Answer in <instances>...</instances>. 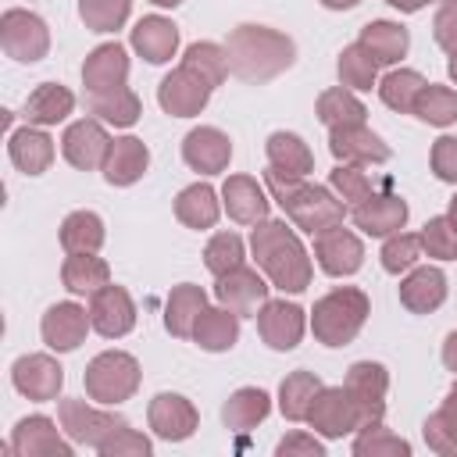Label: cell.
I'll list each match as a JSON object with an SVG mask.
<instances>
[{"instance_id": "484cf974", "label": "cell", "mask_w": 457, "mask_h": 457, "mask_svg": "<svg viewBox=\"0 0 457 457\" xmlns=\"http://www.w3.org/2000/svg\"><path fill=\"white\" fill-rule=\"evenodd\" d=\"M446 300V275L436 264H414L400 282V303L411 314H432Z\"/></svg>"}, {"instance_id": "6da1fadb", "label": "cell", "mask_w": 457, "mask_h": 457, "mask_svg": "<svg viewBox=\"0 0 457 457\" xmlns=\"http://www.w3.org/2000/svg\"><path fill=\"white\" fill-rule=\"evenodd\" d=\"M250 250H253L257 268L268 275V282L275 289L303 293L311 286V275H314L311 253L286 221H278V218L257 221L253 232H250Z\"/></svg>"}, {"instance_id": "11a10c76", "label": "cell", "mask_w": 457, "mask_h": 457, "mask_svg": "<svg viewBox=\"0 0 457 457\" xmlns=\"http://www.w3.org/2000/svg\"><path fill=\"white\" fill-rule=\"evenodd\" d=\"M432 39H436L446 54L457 50V0H443V4H439L436 18H432Z\"/></svg>"}, {"instance_id": "1f68e13d", "label": "cell", "mask_w": 457, "mask_h": 457, "mask_svg": "<svg viewBox=\"0 0 457 457\" xmlns=\"http://www.w3.org/2000/svg\"><path fill=\"white\" fill-rule=\"evenodd\" d=\"M221 211H225V207H221L218 193H214L207 182H193V186H186V189L175 196V218H179L186 228H196V232L214 228V221H218Z\"/></svg>"}, {"instance_id": "e0dca14e", "label": "cell", "mask_w": 457, "mask_h": 457, "mask_svg": "<svg viewBox=\"0 0 457 457\" xmlns=\"http://www.w3.org/2000/svg\"><path fill=\"white\" fill-rule=\"evenodd\" d=\"M146 421L154 428L157 439L164 443H182L196 432L200 425V414L193 407V400H186L182 393H157L146 407Z\"/></svg>"}, {"instance_id": "b9f144b4", "label": "cell", "mask_w": 457, "mask_h": 457, "mask_svg": "<svg viewBox=\"0 0 457 457\" xmlns=\"http://www.w3.org/2000/svg\"><path fill=\"white\" fill-rule=\"evenodd\" d=\"M425 75L414 71V68H393L382 82H378V96L389 111L396 114H414V104H418V93L425 89Z\"/></svg>"}, {"instance_id": "6125c7cd", "label": "cell", "mask_w": 457, "mask_h": 457, "mask_svg": "<svg viewBox=\"0 0 457 457\" xmlns=\"http://www.w3.org/2000/svg\"><path fill=\"white\" fill-rule=\"evenodd\" d=\"M446 71H450V79H453V82H457V50H453V54H450V64H446Z\"/></svg>"}, {"instance_id": "d6a6232c", "label": "cell", "mask_w": 457, "mask_h": 457, "mask_svg": "<svg viewBox=\"0 0 457 457\" xmlns=\"http://www.w3.org/2000/svg\"><path fill=\"white\" fill-rule=\"evenodd\" d=\"M378 64H396V61H403V54H407V46H411V36H407V29L400 25V21H386V18H378V21H368L364 29H361V39H357Z\"/></svg>"}, {"instance_id": "4dcf8cb0", "label": "cell", "mask_w": 457, "mask_h": 457, "mask_svg": "<svg viewBox=\"0 0 457 457\" xmlns=\"http://www.w3.org/2000/svg\"><path fill=\"white\" fill-rule=\"evenodd\" d=\"M207 307V293L204 286H193V282H182L168 293L164 300V328L179 339H193V325L200 318V311Z\"/></svg>"}, {"instance_id": "e575fe53", "label": "cell", "mask_w": 457, "mask_h": 457, "mask_svg": "<svg viewBox=\"0 0 457 457\" xmlns=\"http://www.w3.org/2000/svg\"><path fill=\"white\" fill-rule=\"evenodd\" d=\"M89 114L104 125H114V129H129L139 121L143 114V104L139 96L129 89V86H118V89H107V93H89Z\"/></svg>"}, {"instance_id": "8d00e7d4", "label": "cell", "mask_w": 457, "mask_h": 457, "mask_svg": "<svg viewBox=\"0 0 457 457\" xmlns=\"http://www.w3.org/2000/svg\"><path fill=\"white\" fill-rule=\"evenodd\" d=\"M61 282L75 296H93L100 286L111 282V268L96 253H68L61 264Z\"/></svg>"}, {"instance_id": "8992f818", "label": "cell", "mask_w": 457, "mask_h": 457, "mask_svg": "<svg viewBox=\"0 0 457 457\" xmlns=\"http://www.w3.org/2000/svg\"><path fill=\"white\" fill-rule=\"evenodd\" d=\"M0 46L7 57L21 61V64H36L50 50V29L36 11L7 7L0 14Z\"/></svg>"}, {"instance_id": "d4e9b609", "label": "cell", "mask_w": 457, "mask_h": 457, "mask_svg": "<svg viewBox=\"0 0 457 457\" xmlns=\"http://www.w3.org/2000/svg\"><path fill=\"white\" fill-rule=\"evenodd\" d=\"M129 79V54L121 43H100L89 50L86 64H82V86L89 93H107L125 86Z\"/></svg>"}, {"instance_id": "74e56055", "label": "cell", "mask_w": 457, "mask_h": 457, "mask_svg": "<svg viewBox=\"0 0 457 457\" xmlns=\"http://www.w3.org/2000/svg\"><path fill=\"white\" fill-rule=\"evenodd\" d=\"M61 246L68 253H96L107 239L104 232V218L96 211H71L64 221H61V232H57Z\"/></svg>"}, {"instance_id": "816d5d0a", "label": "cell", "mask_w": 457, "mask_h": 457, "mask_svg": "<svg viewBox=\"0 0 457 457\" xmlns=\"http://www.w3.org/2000/svg\"><path fill=\"white\" fill-rule=\"evenodd\" d=\"M418 236H421V253H428L436 261H453L457 257V232H453V225H450L446 214L428 218Z\"/></svg>"}, {"instance_id": "f546056e", "label": "cell", "mask_w": 457, "mask_h": 457, "mask_svg": "<svg viewBox=\"0 0 457 457\" xmlns=\"http://www.w3.org/2000/svg\"><path fill=\"white\" fill-rule=\"evenodd\" d=\"M71 111H75V93L61 82H43L25 100V121L39 125V129H50V125L64 121Z\"/></svg>"}, {"instance_id": "603a6c76", "label": "cell", "mask_w": 457, "mask_h": 457, "mask_svg": "<svg viewBox=\"0 0 457 457\" xmlns=\"http://www.w3.org/2000/svg\"><path fill=\"white\" fill-rule=\"evenodd\" d=\"M407 200L396 196V193H371L368 200H361L353 207V225L364 232V236H393L407 225Z\"/></svg>"}, {"instance_id": "ee69618b", "label": "cell", "mask_w": 457, "mask_h": 457, "mask_svg": "<svg viewBox=\"0 0 457 457\" xmlns=\"http://www.w3.org/2000/svg\"><path fill=\"white\" fill-rule=\"evenodd\" d=\"M414 118H421L425 125H436V129H446V125H453V121H457V89L428 82V86L418 93V104H414Z\"/></svg>"}, {"instance_id": "c3c4849f", "label": "cell", "mask_w": 457, "mask_h": 457, "mask_svg": "<svg viewBox=\"0 0 457 457\" xmlns=\"http://www.w3.org/2000/svg\"><path fill=\"white\" fill-rule=\"evenodd\" d=\"M328 186H332V193H336L346 207H357L361 200H368V196L375 193V182L368 179V171H364L361 164H343V161L328 171Z\"/></svg>"}, {"instance_id": "5bb4252c", "label": "cell", "mask_w": 457, "mask_h": 457, "mask_svg": "<svg viewBox=\"0 0 457 457\" xmlns=\"http://www.w3.org/2000/svg\"><path fill=\"white\" fill-rule=\"evenodd\" d=\"M11 382L21 396H29L36 403H50V400H57V393L64 386V368L50 353H25L11 364Z\"/></svg>"}, {"instance_id": "44dd1931", "label": "cell", "mask_w": 457, "mask_h": 457, "mask_svg": "<svg viewBox=\"0 0 457 457\" xmlns=\"http://www.w3.org/2000/svg\"><path fill=\"white\" fill-rule=\"evenodd\" d=\"M328 150L343 164H386L389 146L382 136H375L368 125H346V129H328Z\"/></svg>"}, {"instance_id": "cb8c5ba5", "label": "cell", "mask_w": 457, "mask_h": 457, "mask_svg": "<svg viewBox=\"0 0 457 457\" xmlns=\"http://www.w3.org/2000/svg\"><path fill=\"white\" fill-rule=\"evenodd\" d=\"M221 207L236 225H257L268 218V193L264 186H257V179L250 175H228L221 186Z\"/></svg>"}, {"instance_id": "83f0119b", "label": "cell", "mask_w": 457, "mask_h": 457, "mask_svg": "<svg viewBox=\"0 0 457 457\" xmlns=\"http://www.w3.org/2000/svg\"><path fill=\"white\" fill-rule=\"evenodd\" d=\"M7 157L25 175H43L54 164V139L39 125H21L7 136Z\"/></svg>"}, {"instance_id": "5b68a950", "label": "cell", "mask_w": 457, "mask_h": 457, "mask_svg": "<svg viewBox=\"0 0 457 457\" xmlns=\"http://www.w3.org/2000/svg\"><path fill=\"white\" fill-rule=\"evenodd\" d=\"M139 378H143L139 361L125 350H104L82 371L86 396L96 400L100 407H118V403L132 400L136 389H139Z\"/></svg>"}, {"instance_id": "94428289", "label": "cell", "mask_w": 457, "mask_h": 457, "mask_svg": "<svg viewBox=\"0 0 457 457\" xmlns=\"http://www.w3.org/2000/svg\"><path fill=\"white\" fill-rule=\"evenodd\" d=\"M446 218H450L453 232H457V193H453V200H450V211H446Z\"/></svg>"}, {"instance_id": "ffe728a7", "label": "cell", "mask_w": 457, "mask_h": 457, "mask_svg": "<svg viewBox=\"0 0 457 457\" xmlns=\"http://www.w3.org/2000/svg\"><path fill=\"white\" fill-rule=\"evenodd\" d=\"M182 161L200 175H221L232 161V139L214 125H196L182 139Z\"/></svg>"}, {"instance_id": "ba28073f", "label": "cell", "mask_w": 457, "mask_h": 457, "mask_svg": "<svg viewBox=\"0 0 457 457\" xmlns=\"http://www.w3.org/2000/svg\"><path fill=\"white\" fill-rule=\"evenodd\" d=\"M211 93H214V86H211L204 75H196L193 68L179 64L175 71H168V75L161 79V86H157V104H161V111L171 114V118H193V114H200V111L207 107Z\"/></svg>"}, {"instance_id": "f35d334b", "label": "cell", "mask_w": 457, "mask_h": 457, "mask_svg": "<svg viewBox=\"0 0 457 457\" xmlns=\"http://www.w3.org/2000/svg\"><path fill=\"white\" fill-rule=\"evenodd\" d=\"M421 436H425V446H428L432 453H443V457H446V453H457V378H453V386H450L443 407L425 418Z\"/></svg>"}, {"instance_id": "d590c367", "label": "cell", "mask_w": 457, "mask_h": 457, "mask_svg": "<svg viewBox=\"0 0 457 457\" xmlns=\"http://www.w3.org/2000/svg\"><path fill=\"white\" fill-rule=\"evenodd\" d=\"M314 114L325 129H346V125H364L368 121V107L357 100L353 89L346 86H332L318 96L314 104Z\"/></svg>"}, {"instance_id": "91938a15", "label": "cell", "mask_w": 457, "mask_h": 457, "mask_svg": "<svg viewBox=\"0 0 457 457\" xmlns=\"http://www.w3.org/2000/svg\"><path fill=\"white\" fill-rule=\"evenodd\" d=\"M328 11H350V7H357L361 0H321Z\"/></svg>"}, {"instance_id": "7a4b0ae2", "label": "cell", "mask_w": 457, "mask_h": 457, "mask_svg": "<svg viewBox=\"0 0 457 457\" xmlns=\"http://www.w3.org/2000/svg\"><path fill=\"white\" fill-rule=\"evenodd\" d=\"M264 186H268L271 200L282 207V214L307 236L343 225V218H346V204L332 193V186H314V182H307V175H289V171H278L268 164Z\"/></svg>"}, {"instance_id": "7402d4cb", "label": "cell", "mask_w": 457, "mask_h": 457, "mask_svg": "<svg viewBox=\"0 0 457 457\" xmlns=\"http://www.w3.org/2000/svg\"><path fill=\"white\" fill-rule=\"evenodd\" d=\"M129 43L146 64H164L179 50V25L171 18H164V14H146V18H139L132 25Z\"/></svg>"}, {"instance_id": "52a82bcc", "label": "cell", "mask_w": 457, "mask_h": 457, "mask_svg": "<svg viewBox=\"0 0 457 457\" xmlns=\"http://www.w3.org/2000/svg\"><path fill=\"white\" fill-rule=\"evenodd\" d=\"M57 418H61L64 436L71 443H79V446H89V450H100L121 425H129L121 414L100 411V407H93L86 400H75V396L57 403Z\"/></svg>"}, {"instance_id": "d6986e66", "label": "cell", "mask_w": 457, "mask_h": 457, "mask_svg": "<svg viewBox=\"0 0 457 457\" xmlns=\"http://www.w3.org/2000/svg\"><path fill=\"white\" fill-rule=\"evenodd\" d=\"M307 328V314L300 303L289 300H264V307L257 311V332L271 350H293L303 339Z\"/></svg>"}, {"instance_id": "9f6ffc18", "label": "cell", "mask_w": 457, "mask_h": 457, "mask_svg": "<svg viewBox=\"0 0 457 457\" xmlns=\"http://www.w3.org/2000/svg\"><path fill=\"white\" fill-rule=\"evenodd\" d=\"M275 453L278 457H325V443L314 439L311 432H289L278 439Z\"/></svg>"}, {"instance_id": "f5cc1de1", "label": "cell", "mask_w": 457, "mask_h": 457, "mask_svg": "<svg viewBox=\"0 0 457 457\" xmlns=\"http://www.w3.org/2000/svg\"><path fill=\"white\" fill-rule=\"evenodd\" d=\"M96 453H104V457H150L154 453V443L143 432H136L132 425H121Z\"/></svg>"}, {"instance_id": "be15d7a7", "label": "cell", "mask_w": 457, "mask_h": 457, "mask_svg": "<svg viewBox=\"0 0 457 457\" xmlns=\"http://www.w3.org/2000/svg\"><path fill=\"white\" fill-rule=\"evenodd\" d=\"M150 4H157V7H179L182 0H150Z\"/></svg>"}, {"instance_id": "3957f363", "label": "cell", "mask_w": 457, "mask_h": 457, "mask_svg": "<svg viewBox=\"0 0 457 457\" xmlns=\"http://www.w3.org/2000/svg\"><path fill=\"white\" fill-rule=\"evenodd\" d=\"M228 71L243 82H268L296 61V46L286 32L268 25H236L228 32Z\"/></svg>"}, {"instance_id": "680465c9", "label": "cell", "mask_w": 457, "mask_h": 457, "mask_svg": "<svg viewBox=\"0 0 457 457\" xmlns=\"http://www.w3.org/2000/svg\"><path fill=\"white\" fill-rule=\"evenodd\" d=\"M389 7H396L400 14H414V11H421V7H428V4H443V0H386Z\"/></svg>"}, {"instance_id": "60d3db41", "label": "cell", "mask_w": 457, "mask_h": 457, "mask_svg": "<svg viewBox=\"0 0 457 457\" xmlns=\"http://www.w3.org/2000/svg\"><path fill=\"white\" fill-rule=\"evenodd\" d=\"M325 382L314 375V371H289L286 378H282V386H278V411L289 418V421H307V411H311V403H314V396H318V389H321Z\"/></svg>"}, {"instance_id": "ab89813d", "label": "cell", "mask_w": 457, "mask_h": 457, "mask_svg": "<svg viewBox=\"0 0 457 457\" xmlns=\"http://www.w3.org/2000/svg\"><path fill=\"white\" fill-rule=\"evenodd\" d=\"M264 154H268V164L278 171H289V175L314 171V154L296 132H271L264 143Z\"/></svg>"}, {"instance_id": "681fc988", "label": "cell", "mask_w": 457, "mask_h": 457, "mask_svg": "<svg viewBox=\"0 0 457 457\" xmlns=\"http://www.w3.org/2000/svg\"><path fill=\"white\" fill-rule=\"evenodd\" d=\"M243 257H246V246H243V239L236 232H214L211 243L204 246V264H207V271L214 278H221L232 268H239Z\"/></svg>"}, {"instance_id": "6f0895ef", "label": "cell", "mask_w": 457, "mask_h": 457, "mask_svg": "<svg viewBox=\"0 0 457 457\" xmlns=\"http://www.w3.org/2000/svg\"><path fill=\"white\" fill-rule=\"evenodd\" d=\"M443 364H446V371H453V375H457V328L443 339Z\"/></svg>"}, {"instance_id": "4316f807", "label": "cell", "mask_w": 457, "mask_h": 457, "mask_svg": "<svg viewBox=\"0 0 457 457\" xmlns=\"http://www.w3.org/2000/svg\"><path fill=\"white\" fill-rule=\"evenodd\" d=\"M146 168H150V150H146V143L136 139V136H118V139H111L100 171H104V179H107L111 186H132V182L143 179Z\"/></svg>"}, {"instance_id": "836d02e7", "label": "cell", "mask_w": 457, "mask_h": 457, "mask_svg": "<svg viewBox=\"0 0 457 457\" xmlns=\"http://www.w3.org/2000/svg\"><path fill=\"white\" fill-rule=\"evenodd\" d=\"M268 414H271V396H268L264 389H257V386L236 389V393L225 400V407H221V421H225V428H232V432H250V428L261 425Z\"/></svg>"}, {"instance_id": "bcb514c9", "label": "cell", "mask_w": 457, "mask_h": 457, "mask_svg": "<svg viewBox=\"0 0 457 457\" xmlns=\"http://www.w3.org/2000/svg\"><path fill=\"white\" fill-rule=\"evenodd\" d=\"M182 64L193 68L196 75H204L211 86H221L225 75H228V50L204 39V43H189L186 54H182Z\"/></svg>"}, {"instance_id": "277c9868", "label": "cell", "mask_w": 457, "mask_h": 457, "mask_svg": "<svg viewBox=\"0 0 457 457\" xmlns=\"http://www.w3.org/2000/svg\"><path fill=\"white\" fill-rule=\"evenodd\" d=\"M368 314H371L368 293L357 289V286H339V289H332V293L314 300L311 332L325 346H346V343L357 339V332L364 328Z\"/></svg>"}, {"instance_id": "f907efd6", "label": "cell", "mask_w": 457, "mask_h": 457, "mask_svg": "<svg viewBox=\"0 0 457 457\" xmlns=\"http://www.w3.org/2000/svg\"><path fill=\"white\" fill-rule=\"evenodd\" d=\"M378 257H382V268L389 275L411 271L418 264V257H421V236H414V232H393V236H386Z\"/></svg>"}, {"instance_id": "f6af8a7d", "label": "cell", "mask_w": 457, "mask_h": 457, "mask_svg": "<svg viewBox=\"0 0 457 457\" xmlns=\"http://www.w3.org/2000/svg\"><path fill=\"white\" fill-rule=\"evenodd\" d=\"M357 457H411V443L400 439L396 432H389L382 421H371L364 428H357V439L350 446Z\"/></svg>"}, {"instance_id": "7dc6e473", "label": "cell", "mask_w": 457, "mask_h": 457, "mask_svg": "<svg viewBox=\"0 0 457 457\" xmlns=\"http://www.w3.org/2000/svg\"><path fill=\"white\" fill-rule=\"evenodd\" d=\"M132 0H79V18L89 32H118L129 21Z\"/></svg>"}, {"instance_id": "7c38bea8", "label": "cell", "mask_w": 457, "mask_h": 457, "mask_svg": "<svg viewBox=\"0 0 457 457\" xmlns=\"http://www.w3.org/2000/svg\"><path fill=\"white\" fill-rule=\"evenodd\" d=\"M264 278H268L264 271H253V268L239 264V268H232L228 275H221L214 282V300L228 311H236L239 318H257V311L264 307L268 289H271Z\"/></svg>"}, {"instance_id": "9c48e42d", "label": "cell", "mask_w": 457, "mask_h": 457, "mask_svg": "<svg viewBox=\"0 0 457 457\" xmlns=\"http://www.w3.org/2000/svg\"><path fill=\"white\" fill-rule=\"evenodd\" d=\"M357 414H361V428L371 421H382L386 414V393H389V371L378 361H357L350 364L346 378H343Z\"/></svg>"}, {"instance_id": "7bdbcfd3", "label": "cell", "mask_w": 457, "mask_h": 457, "mask_svg": "<svg viewBox=\"0 0 457 457\" xmlns=\"http://www.w3.org/2000/svg\"><path fill=\"white\" fill-rule=\"evenodd\" d=\"M336 68H339V82L346 89H371V86H378V61L361 43L343 46Z\"/></svg>"}, {"instance_id": "9a60e30c", "label": "cell", "mask_w": 457, "mask_h": 457, "mask_svg": "<svg viewBox=\"0 0 457 457\" xmlns=\"http://www.w3.org/2000/svg\"><path fill=\"white\" fill-rule=\"evenodd\" d=\"M61 432L64 428H57L46 414H29L14 425L7 450L18 457H71V439Z\"/></svg>"}, {"instance_id": "f1b7e54d", "label": "cell", "mask_w": 457, "mask_h": 457, "mask_svg": "<svg viewBox=\"0 0 457 457\" xmlns=\"http://www.w3.org/2000/svg\"><path fill=\"white\" fill-rule=\"evenodd\" d=\"M239 339V314L228 307H204L196 325H193V343L207 353H225Z\"/></svg>"}, {"instance_id": "4fadbf2b", "label": "cell", "mask_w": 457, "mask_h": 457, "mask_svg": "<svg viewBox=\"0 0 457 457\" xmlns=\"http://www.w3.org/2000/svg\"><path fill=\"white\" fill-rule=\"evenodd\" d=\"M89 321L93 328L104 336V339H121L136 328V303L129 296L125 286H100L93 296H89Z\"/></svg>"}, {"instance_id": "8fae6325", "label": "cell", "mask_w": 457, "mask_h": 457, "mask_svg": "<svg viewBox=\"0 0 457 457\" xmlns=\"http://www.w3.org/2000/svg\"><path fill=\"white\" fill-rule=\"evenodd\" d=\"M314 261L325 275L332 278H346L353 271H361L364 264V243L357 232L343 228V225H332L325 232L314 236Z\"/></svg>"}, {"instance_id": "2e32d148", "label": "cell", "mask_w": 457, "mask_h": 457, "mask_svg": "<svg viewBox=\"0 0 457 457\" xmlns=\"http://www.w3.org/2000/svg\"><path fill=\"white\" fill-rule=\"evenodd\" d=\"M107 146H111V136L104 129V121L96 118H79L64 129L61 136V154L71 168L79 171H93V168H104V157H107Z\"/></svg>"}, {"instance_id": "db71d44e", "label": "cell", "mask_w": 457, "mask_h": 457, "mask_svg": "<svg viewBox=\"0 0 457 457\" xmlns=\"http://www.w3.org/2000/svg\"><path fill=\"white\" fill-rule=\"evenodd\" d=\"M432 171L439 182H457V136H439L432 143Z\"/></svg>"}, {"instance_id": "ac0fdd59", "label": "cell", "mask_w": 457, "mask_h": 457, "mask_svg": "<svg viewBox=\"0 0 457 457\" xmlns=\"http://www.w3.org/2000/svg\"><path fill=\"white\" fill-rule=\"evenodd\" d=\"M93 328L89 321V311L79 307L75 300H61L54 307H46L43 321H39V332H43V343L57 353H71L79 350V343L86 339V332Z\"/></svg>"}, {"instance_id": "30bf717a", "label": "cell", "mask_w": 457, "mask_h": 457, "mask_svg": "<svg viewBox=\"0 0 457 457\" xmlns=\"http://www.w3.org/2000/svg\"><path fill=\"white\" fill-rule=\"evenodd\" d=\"M307 425L325 436V439H343L350 432L361 428V414L346 393V386H321L311 411H307Z\"/></svg>"}]
</instances>
